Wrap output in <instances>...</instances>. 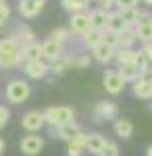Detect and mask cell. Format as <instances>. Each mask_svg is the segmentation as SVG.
Masks as SVG:
<instances>
[{
  "mask_svg": "<svg viewBox=\"0 0 152 156\" xmlns=\"http://www.w3.org/2000/svg\"><path fill=\"white\" fill-rule=\"evenodd\" d=\"M75 119V110L71 106H48L44 110V121L46 125L52 127H63L67 123H73Z\"/></svg>",
  "mask_w": 152,
  "mask_h": 156,
  "instance_id": "cell-1",
  "label": "cell"
},
{
  "mask_svg": "<svg viewBox=\"0 0 152 156\" xmlns=\"http://www.w3.org/2000/svg\"><path fill=\"white\" fill-rule=\"evenodd\" d=\"M29 96H31V85L23 79H13L11 83L6 85V98L13 104H21Z\"/></svg>",
  "mask_w": 152,
  "mask_h": 156,
  "instance_id": "cell-2",
  "label": "cell"
},
{
  "mask_svg": "<svg viewBox=\"0 0 152 156\" xmlns=\"http://www.w3.org/2000/svg\"><path fill=\"white\" fill-rule=\"evenodd\" d=\"M133 31H136V37L142 44L152 42V15L148 11H140V19L133 25Z\"/></svg>",
  "mask_w": 152,
  "mask_h": 156,
  "instance_id": "cell-3",
  "label": "cell"
},
{
  "mask_svg": "<svg viewBox=\"0 0 152 156\" xmlns=\"http://www.w3.org/2000/svg\"><path fill=\"white\" fill-rule=\"evenodd\" d=\"M119 115V108L115 102H108V100H102L94 106L92 112V121L94 123H102V121H110V119H117Z\"/></svg>",
  "mask_w": 152,
  "mask_h": 156,
  "instance_id": "cell-4",
  "label": "cell"
},
{
  "mask_svg": "<svg viewBox=\"0 0 152 156\" xmlns=\"http://www.w3.org/2000/svg\"><path fill=\"white\" fill-rule=\"evenodd\" d=\"M60 56H65V44H60V42L52 40V37H48L46 42H42V58L44 60L54 62Z\"/></svg>",
  "mask_w": 152,
  "mask_h": 156,
  "instance_id": "cell-5",
  "label": "cell"
},
{
  "mask_svg": "<svg viewBox=\"0 0 152 156\" xmlns=\"http://www.w3.org/2000/svg\"><path fill=\"white\" fill-rule=\"evenodd\" d=\"M46 125V121H44V112H40V110H27L23 115V119H21V127L27 129V131H40L42 127Z\"/></svg>",
  "mask_w": 152,
  "mask_h": 156,
  "instance_id": "cell-6",
  "label": "cell"
},
{
  "mask_svg": "<svg viewBox=\"0 0 152 156\" xmlns=\"http://www.w3.org/2000/svg\"><path fill=\"white\" fill-rule=\"evenodd\" d=\"M23 69H25L27 77H31V79H44L50 73V65H48L46 60H29V62L23 65Z\"/></svg>",
  "mask_w": 152,
  "mask_h": 156,
  "instance_id": "cell-7",
  "label": "cell"
},
{
  "mask_svg": "<svg viewBox=\"0 0 152 156\" xmlns=\"http://www.w3.org/2000/svg\"><path fill=\"white\" fill-rule=\"evenodd\" d=\"M102 83H104V90L108 94H113V96H117L123 92V87H125V81L119 77L117 71H106L104 77H102Z\"/></svg>",
  "mask_w": 152,
  "mask_h": 156,
  "instance_id": "cell-8",
  "label": "cell"
},
{
  "mask_svg": "<svg viewBox=\"0 0 152 156\" xmlns=\"http://www.w3.org/2000/svg\"><path fill=\"white\" fill-rule=\"evenodd\" d=\"M19 148H21L23 154L35 156V154H40V150L44 148V140L40 135H25L21 140V144H19Z\"/></svg>",
  "mask_w": 152,
  "mask_h": 156,
  "instance_id": "cell-9",
  "label": "cell"
},
{
  "mask_svg": "<svg viewBox=\"0 0 152 156\" xmlns=\"http://www.w3.org/2000/svg\"><path fill=\"white\" fill-rule=\"evenodd\" d=\"M69 29H71V34L85 36V34L90 31V19H88V12H75V15H71Z\"/></svg>",
  "mask_w": 152,
  "mask_h": 156,
  "instance_id": "cell-10",
  "label": "cell"
},
{
  "mask_svg": "<svg viewBox=\"0 0 152 156\" xmlns=\"http://www.w3.org/2000/svg\"><path fill=\"white\" fill-rule=\"evenodd\" d=\"M42 9H44L42 0H21L19 2V12L23 19H34L35 15H40Z\"/></svg>",
  "mask_w": 152,
  "mask_h": 156,
  "instance_id": "cell-11",
  "label": "cell"
},
{
  "mask_svg": "<svg viewBox=\"0 0 152 156\" xmlns=\"http://www.w3.org/2000/svg\"><path fill=\"white\" fill-rule=\"evenodd\" d=\"M131 90H133V96L136 98H140V100H152V81L148 77H140L138 81H133Z\"/></svg>",
  "mask_w": 152,
  "mask_h": 156,
  "instance_id": "cell-12",
  "label": "cell"
},
{
  "mask_svg": "<svg viewBox=\"0 0 152 156\" xmlns=\"http://www.w3.org/2000/svg\"><path fill=\"white\" fill-rule=\"evenodd\" d=\"M88 19H90V29H96V31H104L106 29V21H108L106 11H102V9H92V11L88 12Z\"/></svg>",
  "mask_w": 152,
  "mask_h": 156,
  "instance_id": "cell-13",
  "label": "cell"
},
{
  "mask_svg": "<svg viewBox=\"0 0 152 156\" xmlns=\"http://www.w3.org/2000/svg\"><path fill=\"white\" fill-rule=\"evenodd\" d=\"M85 144H88V133L79 131L73 140L69 142V146H67V152H69V156H81L83 152H85Z\"/></svg>",
  "mask_w": 152,
  "mask_h": 156,
  "instance_id": "cell-14",
  "label": "cell"
},
{
  "mask_svg": "<svg viewBox=\"0 0 152 156\" xmlns=\"http://www.w3.org/2000/svg\"><path fill=\"white\" fill-rule=\"evenodd\" d=\"M115 52L117 50L115 48H110V46H106V44H98L96 48H92V54H94V58L98 60V62H102V65H106V62H110V60L115 58Z\"/></svg>",
  "mask_w": 152,
  "mask_h": 156,
  "instance_id": "cell-15",
  "label": "cell"
},
{
  "mask_svg": "<svg viewBox=\"0 0 152 156\" xmlns=\"http://www.w3.org/2000/svg\"><path fill=\"white\" fill-rule=\"evenodd\" d=\"M106 140L102 133H88V144H85V152H92V154H100L102 148H104Z\"/></svg>",
  "mask_w": 152,
  "mask_h": 156,
  "instance_id": "cell-16",
  "label": "cell"
},
{
  "mask_svg": "<svg viewBox=\"0 0 152 156\" xmlns=\"http://www.w3.org/2000/svg\"><path fill=\"white\" fill-rule=\"evenodd\" d=\"M123 19V23L127 25V27H133V25L138 23V19H140V9L138 6H129V9H117L115 11Z\"/></svg>",
  "mask_w": 152,
  "mask_h": 156,
  "instance_id": "cell-17",
  "label": "cell"
},
{
  "mask_svg": "<svg viewBox=\"0 0 152 156\" xmlns=\"http://www.w3.org/2000/svg\"><path fill=\"white\" fill-rule=\"evenodd\" d=\"M117 73H119V77H121L125 83H133V81H138V79L142 77L140 71H138L133 65H119Z\"/></svg>",
  "mask_w": 152,
  "mask_h": 156,
  "instance_id": "cell-18",
  "label": "cell"
},
{
  "mask_svg": "<svg viewBox=\"0 0 152 156\" xmlns=\"http://www.w3.org/2000/svg\"><path fill=\"white\" fill-rule=\"evenodd\" d=\"M13 37H15L21 46H29V44L35 42V34L31 31V27H27V25H19V27H17V34Z\"/></svg>",
  "mask_w": 152,
  "mask_h": 156,
  "instance_id": "cell-19",
  "label": "cell"
},
{
  "mask_svg": "<svg viewBox=\"0 0 152 156\" xmlns=\"http://www.w3.org/2000/svg\"><path fill=\"white\" fill-rule=\"evenodd\" d=\"M115 133L121 140H129L133 135V123L129 119H117L115 121Z\"/></svg>",
  "mask_w": 152,
  "mask_h": 156,
  "instance_id": "cell-20",
  "label": "cell"
},
{
  "mask_svg": "<svg viewBox=\"0 0 152 156\" xmlns=\"http://www.w3.org/2000/svg\"><path fill=\"white\" fill-rule=\"evenodd\" d=\"M81 131L79 129V125L73 121V123H67V125H63V127H59V133H56V137H60V140H65L67 144H69L71 140L77 135V133Z\"/></svg>",
  "mask_w": 152,
  "mask_h": 156,
  "instance_id": "cell-21",
  "label": "cell"
},
{
  "mask_svg": "<svg viewBox=\"0 0 152 156\" xmlns=\"http://www.w3.org/2000/svg\"><path fill=\"white\" fill-rule=\"evenodd\" d=\"M23 48L15 37H4L0 40V56H6V54H17L19 50Z\"/></svg>",
  "mask_w": 152,
  "mask_h": 156,
  "instance_id": "cell-22",
  "label": "cell"
},
{
  "mask_svg": "<svg viewBox=\"0 0 152 156\" xmlns=\"http://www.w3.org/2000/svg\"><path fill=\"white\" fill-rule=\"evenodd\" d=\"M60 4H63V9L65 11H69L71 15H75V12H88V0H60Z\"/></svg>",
  "mask_w": 152,
  "mask_h": 156,
  "instance_id": "cell-23",
  "label": "cell"
},
{
  "mask_svg": "<svg viewBox=\"0 0 152 156\" xmlns=\"http://www.w3.org/2000/svg\"><path fill=\"white\" fill-rule=\"evenodd\" d=\"M138 42L133 27H125L121 34H119V48H133V44Z\"/></svg>",
  "mask_w": 152,
  "mask_h": 156,
  "instance_id": "cell-24",
  "label": "cell"
},
{
  "mask_svg": "<svg viewBox=\"0 0 152 156\" xmlns=\"http://www.w3.org/2000/svg\"><path fill=\"white\" fill-rule=\"evenodd\" d=\"M106 17H108V21H106V29H110V31H115V34H121L127 25L123 23V19L119 17L115 11H108L106 12Z\"/></svg>",
  "mask_w": 152,
  "mask_h": 156,
  "instance_id": "cell-25",
  "label": "cell"
},
{
  "mask_svg": "<svg viewBox=\"0 0 152 156\" xmlns=\"http://www.w3.org/2000/svg\"><path fill=\"white\" fill-rule=\"evenodd\" d=\"M23 54H25V62H29V60H44L42 58V44L40 42L23 46Z\"/></svg>",
  "mask_w": 152,
  "mask_h": 156,
  "instance_id": "cell-26",
  "label": "cell"
},
{
  "mask_svg": "<svg viewBox=\"0 0 152 156\" xmlns=\"http://www.w3.org/2000/svg\"><path fill=\"white\" fill-rule=\"evenodd\" d=\"M136 52H138V50H133V48H117L115 58H117L119 65H133V60H136Z\"/></svg>",
  "mask_w": 152,
  "mask_h": 156,
  "instance_id": "cell-27",
  "label": "cell"
},
{
  "mask_svg": "<svg viewBox=\"0 0 152 156\" xmlns=\"http://www.w3.org/2000/svg\"><path fill=\"white\" fill-rule=\"evenodd\" d=\"M73 60L71 56H60L59 60H54V62H50V73H54V75H60V73H65L69 67H73Z\"/></svg>",
  "mask_w": 152,
  "mask_h": 156,
  "instance_id": "cell-28",
  "label": "cell"
},
{
  "mask_svg": "<svg viewBox=\"0 0 152 156\" xmlns=\"http://www.w3.org/2000/svg\"><path fill=\"white\" fill-rule=\"evenodd\" d=\"M133 67L140 71L142 77H148V73H150V62H148V58H146V56H144V52H142V50H138V52H136Z\"/></svg>",
  "mask_w": 152,
  "mask_h": 156,
  "instance_id": "cell-29",
  "label": "cell"
},
{
  "mask_svg": "<svg viewBox=\"0 0 152 156\" xmlns=\"http://www.w3.org/2000/svg\"><path fill=\"white\" fill-rule=\"evenodd\" d=\"M83 44L88 46V48H96L100 42H102V31H96V29H90L85 36H81Z\"/></svg>",
  "mask_w": 152,
  "mask_h": 156,
  "instance_id": "cell-30",
  "label": "cell"
},
{
  "mask_svg": "<svg viewBox=\"0 0 152 156\" xmlns=\"http://www.w3.org/2000/svg\"><path fill=\"white\" fill-rule=\"evenodd\" d=\"M50 37H52V40H56V42H60V44H65L67 40H71V37H73V34H71V29L56 27V29H52V31H50Z\"/></svg>",
  "mask_w": 152,
  "mask_h": 156,
  "instance_id": "cell-31",
  "label": "cell"
},
{
  "mask_svg": "<svg viewBox=\"0 0 152 156\" xmlns=\"http://www.w3.org/2000/svg\"><path fill=\"white\" fill-rule=\"evenodd\" d=\"M102 44H106V46L117 50L119 48V34L110 31V29H104V31H102Z\"/></svg>",
  "mask_w": 152,
  "mask_h": 156,
  "instance_id": "cell-32",
  "label": "cell"
},
{
  "mask_svg": "<svg viewBox=\"0 0 152 156\" xmlns=\"http://www.w3.org/2000/svg\"><path fill=\"white\" fill-rule=\"evenodd\" d=\"M98 156H119V146L115 144V142H108V140H106L104 148H102V152Z\"/></svg>",
  "mask_w": 152,
  "mask_h": 156,
  "instance_id": "cell-33",
  "label": "cell"
},
{
  "mask_svg": "<svg viewBox=\"0 0 152 156\" xmlns=\"http://www.w3.org/2000/svg\"><path fill=\"white\" fill-rule=\"evenodd\" d=\"M9 119H11V112H9V108L0 104V129H2V127H6Z\"/></svg>",
  "mask_w": 152,
  "mask_h": 156,
  "instance_id": "cell-34",
  "label": "cell"
},
{
  "mask_svg": "<svg viewBox=\"0 0 152 156\" xmlns=\"http://www.w3.org/2000/svg\"><path fill=\"white\" fill-rule=\"evenodd\" d=\"M73 67H77V69H85V67H90V56H79V58L73 60Z\"/></svg>",
  "mask_w": 152,
  "mask_h": 156,
  "instance_id": "cell-35",
  "label": "cell"
},
{
  "mask_svg": "<svg viewBox=\"0 0 152 156\" xmlns=\"http://www.w3.org/2000/svg\"><path fill=\"white\" fill-rule=\"evenodd\" d=\"M140 0H117V9H129V6H138Z\"/></svg>",
  "mask_w": 152,
  "mask_h": 156,
  "instance_id": "cell-36",
  "label": "cell"
},
{
  "mask_svg": "<svg viewBox=\"0 0 152 156\" xmlns=\"http://www.w3.org/2000/svg\"><path fill=\"white\" fill-rule=\"evenodd\" d=\"M142 52H144V56L148 58V62H152V42L142 44Z\"/></svg>",
  "mask_w": 152,
  "mask_h": 156,
  "instance_id": "cell-37",
  "label": "cell"
},
{
  "mask_svg": "<svg viewBox=\"0 0 152 156\" xmlns=\"http://www.w3.org/2000/svg\"><path fill=\"white\" fill-rule=\"evenodd\" d=\"M96 2H98V4H100V6H98V9H102V11H110V9H113V4H115V2H117V0H96Z\"/></svg>",
  "mask_w": 152,
  "mask_h": 156,
  "instance_id": "cell-38",
  "label": "cell"
},
{
  "mask_svg": "<svg viewBox=\"0 0 152 156\" xmlns=\"http://www.w3.org/2000/svg\"><path fill=\"white\" fill-rule=\"evenodd\" d=\"M0 15H4V17H9V15H11V6H9V2H6V0H0Z\"/></svg>",
  "mask_w": 152,
  "mask_h": 156,
  "instance_id": "cell-39",
  "label": "cell"
},
{
  "mask_svg": "<svg viewBox=\"0 0 152 156\" xmlns=\"http://www.w3.org/2000/svg\"><path fill=\"white\" fill-rule=\"evenodd\" d=\"M6 19H9V17H4V15H0V27H4V25H6Z\"/></svg>",
  "mask_w": 152,
  "mask_h": 156,
  "instance_id": "cell-40",
  "label": "cell"
},
{
  "mask_svg": "<svg viewBox=\"0 0 152 156\" xmlns=\"http://www.w3.org/2000/svg\"><path fill=\"white\" fill-rule=\"evenodd\" d=\"M4 148H6V144H4V140H2V137H0V154H2V152H4Z\"/></svg>",
  "mask_w": 152,
  "mask_h": 156,
  "instance_id": "cell-41",
  "label": "cell"
},
{
  "mask_svg": "<svg viewBox=\"0 0 152 156\" xmlns=\"http://www.w3.org/2000/svg\"><path fill=\"white\" fill-rule=\"evenodd\" d=\"M146 156H152V144L148 146V150H146Z\"/></svg>",
  "mask_w": 152,
  "mask_h": 156,
  "instance_id": "cell-42",
  "label": "cell"
},
{
  "mask_svg": "<svg viewBox=\"0 0 152 156\" xmlns=\"http://www.w3.org/2000/svg\"><path fill=\"white\" fill-rule=\"evenodd\" d=\"M142 2H144L146 6H152V0H142Z\"/></svg>",
  "mask_w": 152,
  "mask_h": 156,
  "instance_id": "cell-43",
  "label": "cell"
},
{
  "mask_svg": "<svg viewBox=\"0 0 152 156\" xmlns=\"http://www.w3.org/2000/svg\"><path fill=\"white\" fill-rule=\"evenodd\" d=\"M150 110H152V102H150Z\"/></svg>",
  "mask_w": 152,
  "mask_h": 156,
  "instance_id": "cell-44",
  "label": "cell"
},
{
  "mask_svg": "<svg viewBox=\"0 0 152 156\" xmlns=\"http://www.w3.org/2000/svg\"><path fill=\"white\" fill-rule=\"evenodd\" d=\"M19 2H21V0H19Z\"/></svg>",
  "mask_w": 152,
  "mask_h": 156,
  "instance_id": "cell-45",
  "label": "cell"
},
{
  "mask_svg": "<svg viewBox=\"0 0 152 156\" xmlns=\"http://www.w3.org/2000/svg\"><path fill=\"white\" fill-rule=\"evenodd\" d=\"M88 2H90V0H88Z\"/></svg>",
  "mask_w": 152,
  "mask_h": 156,
  "instance_id": "cell-46",
  "label": "cell"
},
{
  "mask_svg": "<svg viewBox=\"0 0 152 156\" xmlns=\"http://www.w3.org/2000/svg\"><path fill=\"white\" fill-rule=\"evenodd\" d=\"M42 2H44V0H42Z\"/></svg>",
  "mask_w": 152,
  "mask_h": 156,
  "instance_id": "cell-47",
  "label": "cell"
}]
</instances>
